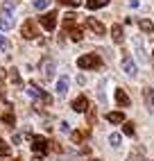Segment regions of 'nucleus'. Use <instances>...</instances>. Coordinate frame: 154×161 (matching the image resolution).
Segmentation results:
<instances>
[{
	"instance_id": "nucleus-1",
	"label": "nucleus",
	"mask_w": 154,
	"mask_h": 161,
	"mask_svg": "<svg viewBox=\"0 0 154 161\" xmlns=\"http://www.w3.org/2000/svg\"><path fill=\"white\" fill-rule=\"evenodd\" d=\"M77 66H80L82 70H95L102 66V59L95 55V52H89V55H82L80 59H77Z\"/></svg>"
},
{
	"instance_id": "nucleus-2",
	"label": "nucleus",
	"mask_w": 154,
	"mask_h": 161,
	"mask_svg": "<svg viewBox=\"0 0 154 161\" xmlns=\"http://www.w3.org/2000/svg\"><path fill=\"white\" fill-rule=\"evenodd\" d=\"M27 93L32 95V98H36V100H41V102H46V104H50L52 102V98L43 91V89H39V86H34V84H30L27 86Z\"/></svg>"
},
{
	"instance_id": "nucleus-3",
	"label": "nucleus",
	"mask_w": 154,
	"mask_h": 161,
	"mask_svg": "<svg viewBox=\"0 0 154 161\" xmlns=\"http://www.w3.org/2000/svg\"><path fill=\"white\" fill-rule=\"evenodd\" d=\"M57 12H48V14H43L41 16V25H43V30H48V32H52L54 27H57Z\"/></svg>"
},
{
	"instance_id": "nucleus-4",
	"label": "nucleus",
	"mask_w": 154,
	"mask_h": 161,
	"mask_svg": "<svg viewBox=\"0 0 154 161\" xmlns=\"http://www.w3.org/2000/svg\"><path fill=\"white\" fill-rule=\"evenodd\" d=\"M120 66H123V70L129 75V77H134V75L138 73V68H136V64H134V59H131L129 55H123V59H120Z\"/></svg>"
},
{
	"instance_id": "nucleus-5",
	"label": "nucleus",
	"mask_w": 154,
	"mask_h": 161,
	"mask_svg": "<svg viewBox=\"0 0 154 161\" xmlns=\"http://www.w3.org/2000/svg\"><path fill=\"white\" fill-rule=\"evenodd\" d=\"M48 147H50V145H48V141H46L43 136H32V150H34L36 154H46Z\"/></svg>"
},
{
	"instance_id": "nucleus-6",
	"label": "nucleus",
	"mask_w": 154,
	"mask_h": 161,
	"mask_svg": "<svg viewBox=\"0 0 154 161\" xmlns=\"http://www.w3.org/2000/svg\"><path fill=\"white\" fill-rule=\"evenodd\" d=\"M20 32H23L25 39H36V36H39V27H36L34 20H25V23H23V30H20Z\"/></svg>"
},
{
	"instance_id": "nucleus-7",
	"label": "nucleus",
	"mask_w": 154,
	"mask_h": 161,
	"mask_svg": "<svg viewBox=\"0 0 154 161\" xmlns=\"http://www.w3.org/2000/svg\"><path fill=\"white\" fill-rule=\"evenodd\" d=\"M86 27H89L91 32H93V34H97V36H102L104 34V25L100 23V20H97V18H93V16H89V18H86Z\"/></svg>"
},
{
	"instance_id": "nucleus-8",
	"label": "nucleus",
	"mask_w": 154,
	"mask_h": 161,
	"mask_svg": "<svg viewBox=\"0 0 154 161\" xmlns=\"http://www.w3.org/2000/svg\"><path fill=\"white\" fill-rule=\"evenodd\" d=\"M54 68H57V64H54L52 59H43L41 61V70H43V77H46V80L54 77Z\"/></svg>"
},
{
	"instance_id": "nucleus-9",
	"label": "nucleus",
	"mask_w": 154,
	"mask_h": 161,
	"mask_svg": "<svg viewBox=\"0 0 154 161\" xmlns=\"http://www.w3.org/2000/svg\"><path fill=\"white\" fill-rule=\"evenodd\" d=\"M73 111L77 114H84V111H89V100H86V95H80V98H75L73 100Z\"/></svg>"
},
{
	"instance_id": "nucleus-10",
	"label": "nucleus",
	"mask_w": 154,
	"mask_h": 161,
	"mask_svg": "<svg viewBox=\"0 0 154 161\" xmlns=\"http://www.w3.org/2000/svg\"><path fill=\"white\" fill-rule=\"evenodd\" d=\"M111 39H113V43H123V39H125V32H123V25L116 23L111 27Z\"/></svg>"
},
{
	"instance_id": "nucleus-11",
	"label": "nucleus",
	"mask_w": 154,
	"mask_h": 161,
	"mask_svg": "<svg viewBox=\"0 0 154 161\" xmlns=\"http://www.w3.org/2000/svg\"><path fill=\"white\" fill-rule=\"evenodd\" d=\"M68 86H70V80L66 77V75H61V77L57 80V93L59 95H66V93H68Z\"/></svg>"
},
{
	"instance_id": "nucleus-12",
	"label": "nucleus",
	"mask_w": 154,
	"mask_h": 161,
	"mask_svg": "<svg viewBox=\"0 0 154 161\" xmlns=\"http://www.w3.org/2000/svg\"><path fill=\"white\" fill-rule=\"evenodd\" d=\"M116 102H118V107H129V104H131L129 95H127L123 89H116Z\"/></svg>"
},
{
	"instance_id": "nucleus-13",
	"label": "nucleus",
	"mask_w": 154,
	"mask_h": 161,
	"mask_svg": "<svg viewBox=\"0 0 154 161\" xmlns=\"http://www.w3.org/2000/svg\"><path fill=\"white\" fill-rule=\"evenodd\" d=\"M14 25V16H9V14H0V30H12Z\"/></svg>"
},
{
	"instance_id": "nucleus-14",
	"label": "nucleus",
	"mask_w": 154,
	"mask_h": 161,
	"mask_svg": "<svg viewBox=\"0 0 154 161\" xmlns=\"http://www.w3.org/2000/svg\"><path fill=\"white\" fill-rule=\"evenodd\" d=\"M143 157H145V150H143V147L138 145V147H134V150L129 152L127 161H143Z\"/></svg>"
},
{
	"instance_id": "nucleus-15",
	"label": "nucleus",
	"mask_w": 154,
	"mask_h": 161,
	"mask_svg": "<svg viewBox=\"0 0 154 161\" xmlns=\"http://www.w3.org/2000/svg\"><path fill=\"white\" fill-rule=\"evenodd\" d=\"M138 27L145 32V34H152V32H154V23H152L150 18H140L138 20Z\"/></svg>"
},
{
	"instance_id": "nucleus-16",
	"label": "nucleus",
	"mask_w": 154,
	"mask_h": 161,
	"mask_svg": "<svg viewBox=\"0 0 154 161\" xmlns=\"http://www.w3.org/2000/svg\"><path fill=\"white\" fill-rule=\"evenodd\" d=\"M107 120L109 123H125V114L123 111H109L107 114Z\"/></svg>"
},
{
	"instance_id": "nucleus-17",
	"label": "nucleus",
	"mask_w": 154,
	"mask_h": 161,
	"mask_svg": "<svg viewBox=\"0 0 154 161\" xmlns=\"http://www.w3.org/2000/svg\"><path fill=\"white\" fill-rule=\"evenodd\" d=\"M134 48H136V55H138L143 61H145V59H147V52H145V48H143V41H140L138 36L134 39Z\"/></svg>"
},
{
	"instance_id": "nucleus-18",
	"label": "nucleus",
	"mask_w": 154,
	"mask_h": 161,
	"mask_svg": "<svg viewBox=\"0 0 154 161\" xmlns=\"http://www.w3.org/2000/svg\"><path fill=\"white\" fill-rule=\"evenodd\" d=\"M66 32L70 34V39H73V41H82V30H80V27L70 25V27H66Z\"/></svg>"
},
{
	"instance_id": "nucleus-19",
	"label": "nucleus",
	"mask_w": 154,
	"mask_h": 161,
	"mask_svg": "<svg viewBox=\"0 0 154 161\" xmlns=\"http://www.w3.org/2000/svg\"><path fill=\"white\" fill-rule=\"evenodd\" d=\"M109 0H86V7L89 9H100V7H107Z\"/></svg>"
},
{
	"instance_id": "nucleus-20",
	"label": "nucleus",
	"mask_w": 154,
	"mask_h": 161,
	"mask_svg": "<svg viewBox=\"0 0 154 161\" xmlns=\"http://www.w3.org/2000/svg\"><path fill=\"white\" fill-rule=\"evenodd\" d=\"M104 86H107V80L100 82V86H97V100H100L102 104L107 102V93H104Z\"/></svg>"
},
{
	"instance_id": "nucleus-21",
	"label": "nucleus",
	"mask_w": 154,
	"mask_h": 161,
	"mask_svg": "<svg viewBox=\"0 0 154 161\" xmlns=\"http://www.w3.org/2000/svg\"><path fill=\"white\" fill-rule=\"evenodd\" d=\"M9 154H12V147L5 138H0V157H9Z\"/></svg>"
},
{
	"instance_id": "nucleus-22",
	"label": "nucleus",
	"mask_w": 154,
	"mask_h": 161,
	"mask_svg": "<svg viewBox=\"0 0 154 161\" xmlns=\"http://www.w3.org/2000/svg\"><path fill=\"white\" fill-rule=\"evenodd\" d=\"M109 143H111L113 147H118L120 143H123V136H120L118 132H113V134H109Z\"/></svg>"
},
{
	"instance_id": "nucleus-23",
	"label": "nucleus",
	"mask_w": 154,
	"mask_h": 161,
	"mask_svg": "<svg viewBox=\"0 0 154 161\" xmlns=\"http://www.w3.org/2000/svg\"><path fill=\"white\" fill-rule=\"evenodd\" d=\"M3 123H5V125H9V127H14V123H16V118H14V114H12V111H7V114H3Z\"/></svg>"
},
{
	"instance_id": "nucleus-24",
	"label": "nucleus",
	"mask_w": 154,
	"mask_h": 161,
	"mask_svg": "<svg viewBox=\"0 0 154 161\" xmlns=\"http://www.w3.org/2000/svg\"><path fill=\"white\" fill-rule=\"evenodd\" d=\"M9 77H12V82L16 84V86H20V84H23V80H20V75H18V70H16V68L9 70Z\"/></svg>"
},
{
	"instance_id": "nucleus-25",
	"label": "nucleus",
	"mask_w": 154,
	"mask_h": 161,
	"mask_svg": "<svg viewBox=\"0 0 154 161\" xmlns=\"http://www.w3.org/2000/svg\"><path fill=\"white\" fill-rule=\"evenodd\" d=\"M123 134L125 136H134V125H131V123H123Z\"/></svg>"
},
{
	"instance_id": "nucleus-26",
	"label": "nucleus",
	"mask_w": 154,
	"mask_h": 161,
	"mask_svg": "<svg viewBox=\"0 0 154 161\" xmlns=\"http://www.w3.org/2000/svg\"><path fill=\"white\" fill-rule=\"evenodd\" d=\"M14 7H16V3H3V12L12 16L14 14Z\"/></svg>"
},
{
	"instance_id": "nucleus-27",
	"label": "nucleus",
	"mask_w": 154,
	"mask_h": 161,
	"mask_svg": "<svg viewBox=\"0 0 154 161\" xmlns=\"http://www.w3.org/2000/svg\"><path fill=\"white\" fill-rule=\"evenodd\" d=\"M50 5V0H34V9H39V12H41V9H46Z\"/></svg>"
},
{
	"instance_id": "nucleus-28",
	"label": "nucleus",
	"mask_w": 154,
	"mask_h": 161,
	"mask_svg": "<svg viewBox=\"0 0 154 161\" xmlns=\"http://www.w3.org/2000/svg\"><path fill=\"white\" fill-rule=\"evenodd\" d=\"M70 138H73V143H82L84 141V132H73Z\"/></svg>"
},
{
	"instance_id": "nucleus-29",
	"label": "nucleus",
	"mask_w": 154,
	"mask_h": 161,
	"mask_svg": "<svg viewBox=\"0 0 154 161\" xmlns=\"http://www.w3.org/2000/svg\"><path fill=\"white\" fill-rule=\"evenodd\" d=\"M0 50H3V52H5V50H9V41H7L5 36H3V41H0Z\"/></svg>"
},
{
	"instance_id": "nucleus-30",
	"label": "nucleus",
	"mask_w": 154,
	"mask_h": 161,
	"mask_svg": "<svg viewBox=\"0 0 154 161\" xmlns=\"http://www.w3.org/2000/svg\"><path fill=\"white\" fill-rule=\"evenodd\" d=\"M59 130H61V132H70V123H66V120H63V123L59 125Z\"/></svg>"
},
{
	"instance_id": "nucleus-31",
	"label": "nucleus",
	"mask_w": 154,
	"mask_h": 161,
	"mask_svg": "<svg viewBox=\"0 0 154 161\" xmlns=\"http://www.w3.org/2000/svg\"><path fill=\"white\" fill-rule=\"evenodd\" d=\"M59 3H63V5H73V7H75V5H80V0H59Z\"/></svg>"
},
{
	"instance_id": "nucleus-32",
	"label": "nucleus",
	"mask_w": 154,
	"mask_h": 161,
	"mask_svg": "<svg viewBox=\"0 0 154 161\" xmlns=\"http://www.w3.org/2000/svg\"><path fill=\"white\" fill-rule=\"evenodd\" d=\"M140 5V0H129V7H138Z\"/></svg>"
},
{
	"instance_id": "nucleus-33",
	"label": "nucleus",
	"mask_w": 154,
	"mask_h": 161,
	"mask_svg": "<svg viewBox=\"0 0 154 161\" xmlns=\"http://www.w3.org/2000/svg\"><path fill=\"white\" fill-rule=\"evenodd\" d=\"M32 161H43V154H36V157L32 159Z\"/></svg>"
},
{
	"instance_id": "nucleus-34",
	"label": "nucleus",
	"mask_w": 154,
	"mask_h": 161,
	"mask_svg": "<svg viewBox=\"0 0 154 161\" xmlns=\"http://www.w3.org/2000/svg\"><path fill=\"white\" fill-rule=\"evenodd\" d=\"M0 98H5V89H3V84H0Z\"/></svg>"
},
{
	"instance_id": "nucleus-35",
	"label": "nucleus",
	"mask_w": 154,
	"mask_h": 161,
	"mask_svg": "<svg viewBox=\"0 0 154 161\" xmlns=\"http://www.w3.org/2000/svg\"><path fill=\"white\" fill-rule=\"evenodd\" d=\"M0 41H3V34H0Z\"/></svg>"
},
{
	"instance_id": "nucleus-36",
	"label": "nucleus",
	"mask_w": 154,
	"mask_h": 161,
	"mask_svg": "<svg viewBox=\"0 0 154 161\" xmlns=\"http://www.w3.org/2000/svg\"><path fill=\"white\" fill-rule=\"evenodd\" d=\"M14 161H20V159H14Z\"/></svg>"
},
{
	"instance_id": "nucleus-37",
	"label": "nucleus",
	"mask_w": 154,
	"mask_h": 161,
	"mask_svg": "<svg viewBox=\"0 0 154 161\" xmlns=\"http://www.w3.org/2000/svg\"><path fill=\"white\" fill-rule=\"evenodd\" d=\"M93 161H97V159H93Z\"/></svg>"
},
{
	"instance_id": "nucleus-38",
	"label": "nucleus",
	"mask_w": 154,
	"mask_h": 161,
	"mask_svg": "<svg viewBox=\"0 0 154 161\" xmlns=\"http://www.w3.org/2000/svg\"><path fill=\"white\" fill-rule=\"evenodd\" d=\"M152 114H154V109H152Z\"/></svg>"
},
{
	"instance_id": "nucleus-39",
	"label": "nucleus",
	"mask_w": 154,
	"mask_h": 161,
	"mask_svg": "<svg viewBox=\"0 0 154 161\" xmlns=\"http://www.w3.org/2000/svg\"><path fill=\"white\" fill-rule=\"evenodd\" d=\"M14 3H16V0H14Z\"/></svg>"
}]
</instances>
